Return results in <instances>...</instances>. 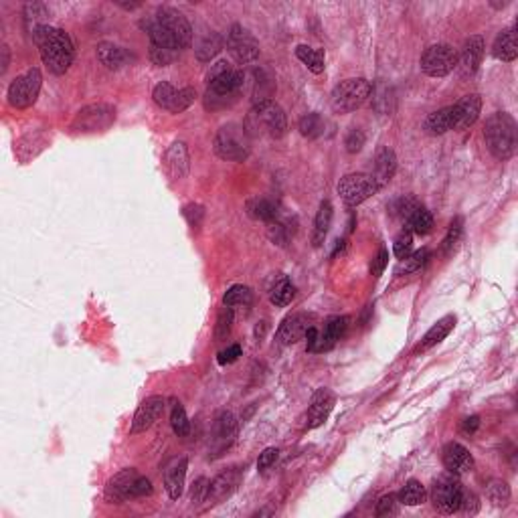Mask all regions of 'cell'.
I'll use <instances>...</instances> for the list:
<instances>
[{"instance_id": "2e32d148", "label": "cell", "mask_w": 518, "mask_h": 518, "mask_svg": "<svg viewBox=\"0 0 518 518\" xmlns=\"http://www.w3.org/2000/svg\"><path fill=\"white\" fill-rule=\"evenodd\" d=\"M314 326V316L312 314H306V312H296L288 316L278 328V342L284 346H291L296 342H300L306 338L308 330Z\"/></svg>"}, {"instance_id": "f35d334b", "label": "cell", "mask_w": 518, "mask_h": 518, "mask_svg": "<svg viewBox=\"0 0 518 518\" xmlns=\"http://www.w3.org/2000/svg\"><path fill=\"white\" fill-rule=\"evenodd\" d=\"M300 134L306 136V138H318V136H322L324 134V128H326V122L322 120V115L320 114H306L300 120Z\"/></svg>"}, {"instance_id": "5b68a950", "label": "cell", "mask_w": 518, "mask_h": 518, "mask_svg": "<svg viewBox=\"0 0 518 518\" xmlns=\"http://www.w3.org/2000/svg\"><path fill=\"white\" fill-rule=\"evenodd\" d=\"M150 494L152 482L146 476L138 474V470L134 468L122 470L105 486V498L114 504H124L132 498H142V496H150Z\"/></svg>"}, {"instance_id": "f1b7e54d", "label": "cell", "mask_w": 518, "mask_h": 518, "mask_svg": "<svg viewBox=\"0 0 518 518\" xmlns=\"http://www.w3.org/2000/svg\"><path fill=\"white\" fill-rule=\"evenodd\" d=\"M332 215H334V209H332V202L330 201H322L320 207H318L316 219H314V233H312V241L314 245L320 247L326 235H328L330 225H332Z\"/></svg>"}, {"instance_id": "44dd1931", "label": "cell", "mask_w": 518, "mask_h": 518, "mask_svg": "<svg viewBox=\"0 0 518 518\" xmlns=\"http://www.w3.org/2000/svg\"><path fill=\"white\" fill-rule=\"evenodd\" d=\"M482 112V98L478 93L464 95L462 100L454 103V130H468L476 124Z\"/></svg>"}, {"instance_id": "1f68e13d", "label": "cell", "mask_w": 518, "mask_h": 518, "mask_svg": "<svg viewBox=\"0 0 518 518\" xmlns=\"http://www.w3.org/2000/svg\"><path fill=\"white\" fill-rule=\"evenodd\" d=\"M247 211L253 219L257 221H266V223H271L278 219V204L274 201H269L266 197H257V199H252L247 202Z\"/></svg>"}, {"instance_id": "680465c9", "label": "cell", "mask_w": 518, "mask_h": 518, "mask_svg": "<svg viewBox=\"0 0 518 518\" xmlns=\"http://www.w3.org/2000/svg\"><path fill=\"white\" fill-rule=\"evenodd\" d=\"M241 356V346L239 344H231V346H227L225 351H221L219 353V365H231V363H235L237 358Z\"/></svg>"}, {"instance_id": "e575fe53", "label": "cell", "mask_w": 518, "mask_h": 518, "mask_svg": "<svg viewBox=\"0 0 518 518\" xmlns=\"http://www.w3.org/2000/svg\"><path fill=\"white\" fill-rule=\"evenodd\" d=\"M223 45H225V38L221 37L219 33H211V35H207V37L202 38L201 43H199V47H197V59L202 61V63L211 61L213 57L219 55V51L223 49Z\"/></svg>"}, {"instance_id": "30bf717a", "label": "cell", "mask_w": 518, "mask_h": 518, "mask_svg": "<svg viewBox=\"0 0 518 518\" xmlns=\"http://www.w3.org/2000/svg\"><path fill=\"white\" fill-rule=\"evenodd\" d=\"M377 192H379V187H377L373 175H365V172L346 175L338 182V195H341L344 204H348V207H356V204L365 202L373 195H377Z\"/></svg>"}, {"instance_id": "f907efd6", "label": "cell", "mask_w": 518, "mask_h": 518, "mask_svg": "<svg viewBox=\"0 0 518 518\" xmlns=\"http://www.w3.org/2000/svg\"><path fill=\"white\" fill-rule=\"evenodd\" d=\"M462 229H464V221H462L460 217H455L454 221H452V225H450V229H447L445 239H443V252L454 249V245L457 243V239H460V235H462Z\"/></svg>"}, {"instance_id": "ba28073f", "label": "cell", "mask_w": 518, "mask_h": 518, "mask_svg": "<svg viewBox=\"0 0 518 518\" xmlns=\"http://www.w3.org/2000/svg\"><path fill=\"white\" fill-rule=\"evenodd\" d=\"M215 152L219 158L229 162H243L249 156V142L245 128L237 124L223 126L215 136Z\"/></svg>"}, {"instance_id": "ffe728a7", "label": "cell", "mask_w": 518, "mask_h": 518, "mask_svg": "<svg viewBox=\"0 0 518 518\" xmlns=\"http://www.w3.org/2000/svg\"><path fill=\"white\" fill-rule=\"evenodd\" d=\"M443 466L450 474H468L474 468V457L470 454L468 450L457 442H450L445 447H443Z\"/></svg>"}, {"instance_id": "484cf974", "label": "cell", "mask_w": 518, "mask_h": 518, "mask_svg": "<svg viewBox=\"0 0 518 518\" xmlns=\"http://www.w3.org/2000/svg\"><path fill=\"white\" fill-rule=\"evenodd\" d=\"M395 170H397V156L391 148H380L375 156V172H373V178L377 182L379 190L383 187H387L389 182L395 177Z\"/></svg>"}, {"instance_id": "f546056e", "label": "cell", "mask_w": 518, "mask_h": 518, "mask_svg": "<svg viewBox=\"0 0 518 518\" xmlns=\"http://www.w3.org/2000/svg\"><path fill=\"white\" fill-rule=\"evenodd\" d=\"M98 59L108 69H122L130 61V53L122 47H115L112 43H101L98 47Z\"/></svg>"}, {"instance_id": "ab89813d", "label": "cell", "mask_w": 518, "mask_h": 518, "mask_svg": "<svg viewBox=\"0 0 518 518\" xmlns=\"http://www.w3.org/2000/svg\"><path fill=\"white\" fill-rule=\"evenodd\" d=\"M177 91L178 89L175 86H170L168 81H160L154 91H152V98L156 101V105H160L162 110H168L170 112V108H172V101L177 98Z\"/></svg>"}, {"instance_id": "836d02e7", "label": "cell", "mask_w": 518, "mask_h": 518, "mask_svg": "<svg viewBox=\"0 0 518 518\" xmlns=\"http://www.w3.org/2000/svg\"><path fill=\"white\" fill-rule=\"evenodd\" d=\"M294 296H296V288L286 276H279L269 290V300L276 306H288L294 300Z\"/></svg>"}, {"instance_id": "74e56055", "label": "cell", "mask_w": 518, "mask_h": 518, "mask_svg": "<svg viewBox=\"0 0 518 518\" xmlns=\"http://www.w3.org/2000/svg\"><path fill=\"white\" fill-rule=\"evenodd\" d=\"M253 300L252 290L247 286H231L227 290V294L223 296V304L227 308H247Z\"/></svg>"}, {"instance_id": "f6af8a7d", "label": "cell", "mask_w": 518, "mask_h": 518, "mask_svg": "<svg viewBox=\"0 0 518 518\" xmlns=\"http://www.w3.org/2000/svg\"><path fill=\"white\" fill-rule=\"evenodd\" d=\"M411 249H413V233L409 229H405L397 235V239L393 243V252L399 259H405V257L411 255Z\"/></svg>"}, {"instance_id": "7c38bea8", "label": "cell", "mask_w": 518, "mask_h": 518, "mask_svg": "<svg viewBox=\"0 0 518 518\" xmlns=\"http://www.w3.org/2000/svg\"><path fill=\"white\" fill-rule=\"evenodd\" d=\"M41 83H43V76L38 69H29L23 76H19L13 83L9 86V103L13 108L25 110L29 105H33L38 98L41 91Z\"/></svg>"}, {"instance_id": "681fc988", "label": "cell", "mask_w": 518, "mask_h": 518, "mask_svg": "<svg viewBox=\"0 0 518 518\" xmlns=\"http://www.w3.org/2000/svg\"><path fill=\"white\" fill-rule=\"evenodd\" d=\"M365 132L363 130H358V128H353L348 134H346V138H344V146H346V152H351V154H356V152L363 150V146H365Z\"/></svg>"}, {"instance_id": "11a10c76", "label": "cell", "mask_w": 518, "mask_h": 518, "mask_svg": "<svg viewBox=\"0 0 518 518\" xmlns=\"http://www.w3.org/2000/svg\"><path fill=\"white\" fill-rule=\"evenodd\" d=\"M182 213H185V217H187V221H189L192 229L199 227L202 223V217H204V211H202L201 204H189V207H185Z\"/></svg>"}, {"instance_id": "3957f363", "label": "cell", "mask_w": 518, "mask_h": 518, "mask_svg": "<svg viewBox=\"0 0 518 518\" xmlns=\"http://www.w3.org/2000/svg\"><path fill=\"white\" fill-rule=\"evenodd\" d=\"M207 81H209V89L204 95L207 108L219 110V108H227L237 100V95L245 86V73L241 69L231 67L227 61H219L207 73Z\"/></svg>"}, {"instance_id": "9f6ffc18", "label": "cell", "mask_w": 518, "mask_h": 518, "mask_svg": "<svg viewBox=\"0 0 518 518\" xmlns=\"http://www.w3.org/2000/svg\"><path fill=\"white\" fill-rule=\"evenodd\" d=\"M278 450L276 447H267L264 454H259V460H257V470L259 472H266L269 470L274 464H276V460H278Z\"/></svg>"}, {"instance_id": "7402d4cb", "label": "cell", "mask_w": 518, "mask_h": 518, "mask_svg": "<svg viewBox=\"0 0 518 518\" xmlns=\"http://www.w3.org/2000/svg\"><path fill=\"white\" fill-rule=\"evenodd\" d=\"M484 37L480 35H474L464 41L462 45V51L457 55V65L462 69L464 76H472L478 71V67L482 63V57H484Z\"/></svg>"}, {"instance_id": "c3c4849f", "label": "cell", "mask_w": 518, "mask_h": 518, "mask_svg": "<svg viewBox=\"0 0 518 518\" xmlns=\"http://www.w3.org/2000/svg\"><path fill=\"white\" fill-rule=\"evenodd\" d=\"M397 504H399V496L387 494V496L379 498L375 514H377V517H391V514H397Z\"/></svg>"}, {"instance_id": "e0dca14e", "label": "cell", "mask_w": 518, "mask_h": 518, "mask_svg": "<svg viewBox=\"0 0 518 518\" xmlns=\"http://www.w3.org/2000/svg\"><path fill=\"white\" fill-rule=\"evenodd\" d=\"M162 411H165V399H162L160 395L146 397V399L140 403L138 409H136V413H134L130 433L136 435V433H144L146 430H150L152 425L158 421V418L162 415Z\"/></svg>"}, {"instance_id": "cb8c5ba5", "label": "cell", "mask_w": 518, "mask_h": 518, "mask_svg": "<svg viewBox=\"0 0 518 518\" xmlns=\"http://www.w3.org/2000/svg\"><path fill=\"white\" fill-rule=\"evenodd\" d=\"M235 437H237V419L231 411H221L215 421V437H213L217 455L219 452L227 450L235 442Z\"/></svg>"}, {"instance_id": "d6986e66", "label": "cell", "mask_w": 518, "mask_h": 518, "mask_svg": "<svg viewBox=\"0 0 518 518\" xmlns=\"http://www.w3.org/2000/svg\"><path fill=\"white\" fill-rule=\"evenodd\" d=\"M241 482V470L239 468H229L225 472H221L219 476H215V480L209 482V494H207V500L211 504H219L223 500H227L231 494L237 490Z\"/></svg>"}, {"instance_id": "7bdbcfd3", "label": "cell", "mask_w": 518, "mask_h": 518, "mask_svg": "<svg viewBox=\"0 0 518 518\" xmlns=\"http://www.w3.org/2000/svg\"><path fill=\"white\" fill-rule=\"evenodd\" d=\"M231 324H233V310L231 308H221L219 316H217V326H215V338L217 342L225 341L229 334H231Z\"/></svg>"}, {"instance_id": "52a82bcc", "label": "cell", "mask_w": 518, "mask_h": 518, "mask_svg": "<svg viewBox=\"0 0 518 518\" xmlns=\"http://www.w3.org/2000/svg\"><path fill=\"white\" fill-rule=\"evenodd\" d=\"M249 126L253 130H259V134H267L269 138H281L288 130V120H286L284 110L279 108V103L267 100L253 103Z\"/></svg>"}, {"instance_id": "5bb4252c", "label": "cell", "mask_w": 518, "mask_h": 518, "mask_svg": "<svg viewBox=\"0 0 518 518\" xmlns=\"http://www.w3.org/2000/svg\"><path fill=\"white\" fill-rule=\"evenodd\" d=\"M115 108L110 103H91L79 110L73 120V130L77 132H103L114 124Z\"/></svg>"}, {"instance_id": "9a60e30c", "label": "cell", "mask_w": 518, "mask_h": 518, "mask_svg": "<svg viewBox=\"0 0 518 518\" xmlns=\"http://www.w3.org/2000/svg\"><path fill=\"white\" fill-rule=\"evenodd\" d=\"M227 49L239 65L253 63L259 57V43L247 29L233 25L227 33Z\"/></svg>"}, {"instance_id": "6125c7cd", "label": "cell", "mask_w": 518, "mask_h": 518, "mask_svg": "<svg viewBox=\"0 0 518 518\" xmlns=\"http://www.w3.org/2000/svg\"><path fill=\"white\" fill-rule=\"evenodd\" d=\"M259 324H261V326H257V328H255V336H257V338H261V336L266 334V328H267L266 322H259Z\"/></svg>"}, {"instance_id": "603a6c76", "label": "cell", "mask_w": 518, "mask_h": 518, "mask_svg": "<svg viewBox=\"0 0 518 518\" xmlns=\"http://www.w3.org/2000/svg\"><path fill=\"white\" fill-rule=\"evenodd\" d=\"M165 168L168 172V177L175 178V180H180V178L187 177L189 172V152H187V146L182 142H175L165 154Z\"/></svg>"}, {"instance_id": "bcb514c9", "label": "cell", "mask_w": 518, "mask_h": 518, "mask_svg": "<svg viewBox=\"0 0 518 518\" xmlns=\"http://www.w3.org/2000/svg\"><path fill=\"white\" fill-rule=\"evenodd\" d=\"M428 257H430V252H428V249H419V252H415L413 255H409V257L401 259V266H399L397 271H399V274H401V271H405V274L418 271L419 267L425 266Z\"/></svg>"}, {"instance_id": "d4e9b609", "label": "cell", "mask_w": 518, "mask_h": 518, "mask_svg": "<svg viewBox=\"0 0 518 518\" xmlns=\"http://www.w3.org/2000/svg\"><path fill=\"white\" fill-rule=\"evenodd\" d=\"M187 470H189V460L180 457L175 460L165 472V486L168 496L172 500H178L182 492H185V478H187Z\"/></svg>"}, {"instance_id": "8992f818", "label": "cell", "mask_w": 518, "mask_h": 518, "mask_svg": "<svg viewBox=\"0 0 518 518\" xmlns=\"http://www.w3.org/2000/svg\"><path fill=\"white\" fill-rule=\"evenodd\" d=\"M371 91H373V86L365 77L344 79V81H341L336 88L332 89V95H330L332 110L338 112V114L354 112L371 98Z\"/></svg>"}, {"instance_id": "8d00e7d4", "label": "cell", "mask_w": 518, "mask_h": 518, "mask_svg": "<svg viewBox=\"0 0 518 518\" xmlns=\"http://www.w3.org/2000/svg\"><path fill=\"white\" fill-rule=\"evenodd\" d=\"M296 57L302 61L312 73H322L324 71V51L320 49H312L308 45H300L296 49Z\"/></svg>"}, {"instance_id": "7a4b0ae2", "label": "cell", "mask_w": 518, "mask_h": 518, "mask_svg": "<svg viewBox=\"0 0 518 518\" xmlns=\"http://www.w3.org/2000/svg\"><path fill=\"white\" fill-rule=\"evenodd\" d=\"M33 41L37 43L43 63L49 67L51 73L63 76L76 59V47L69 33L57 26L43 25L33 33Z\"/></svg>"}, {"instance_id": "816d5d0a", "label": "cell", "mask_w": 518, "mask_h": 518, "mask_svg": "<svg viewBox=\"0 0 518 518\" xmlns=\"http://www.w3.org/2000/svg\"><path fill=\"white\" fill-rule=\"evenodd\" d=\"M207 494H209V480L207 478H199L195 480L192 488H190V504L197 506L207 500Z\"/></svg>"}, {"instance_id": "91938a15", "label": "cell", "mask_w": 518, "mask_h": 518, "mask_svg": "<svg viewBox=\"0 0 518 518\" xmlns=\"http://www.w3.org/2000/svg\"><path fill=\"white\" fill-rule=\"evenodd\" d=\"M480 428V418L478 415H472V418L464 419V425H462V430L466 431V433H476V430Z\"/></svg>"}, {"instance_id": "8fae6325", "label": "cell", "mask_w": 518, "mask_h": 518, "mask_svg": "<svg viewBox=\"0 0 518 518\" xmlns=\"http://www.w3.org/2000/svg\"><path fill=\"white\" fill-rule=\"evenodd\" d=\"M457 67V53L452 45H431L421 55V71L430 77L450 76Z\"/></svg>"}, {"instance_id": "d590c367", "label": "cell", "mask_w": 518, "mask_h": 518, "mask_svg": "<svg viewBox=\"0 0 518 518\" xmlns=\"http://www.w3.org/2000/svg\"><path fill=\"white\" fill-rule=\"evenodd\" d=\"M425 498H428V490H425V486L418 480H409L403 488H401V492H399V502L405 506L423 504Z\"/></svg>"}, {"instance_id": "277c9868", "label": "cell", "mask_w": 518, "mask_h": 518, "mask_svg": "<svg viewBox=\"0 0 518 518\" xmlns=\"http://www.w3.org/2000/svg\"><path fill=\"white\" fill-rule=\"evenodd\" d=\"M486 144L498 160H508L517 150V124L506 112H496L484 126Z\"/></svg>"}, {"instance_id": "83f0119b", "label": "cell", "mask_w": 518, "mask_h": 518, "mask_svg": "<svg viewBox=\"0 0 518 518\" xmlns=\"http://www.w3.org/2000/svg\"><path fill=\"white\" fill-rule=\"evenodd\" d=\"M492 53L494 57L500 59V61H506V63L514 61L518 55L517 31H514V29H506V31H502V33L496 37V41H494Z\"/></svg>"}, {"instance_id": "ee69618b", "label": "cell", "mask_w": 518, "mask_h": 518, "mask_svg": "<svg viewBox=\"0 0 518 518\" xmlns=\"http://www.w3.org/2000/svg\"><path fill=\"white\" fill-rule=\"evenodd\" d=\"M195 100H197V89H192V88L178 89L177 98H175V101H172L170 112H172V114H180V112L189 110L190 105L195 103Z\"/></svg>"}, {"instance_id": "db71d44e", "label": "cell", "mask_w": 518, "mask_h": 518, "mask_svg": "<svg viewBox=\"0 0 518 518\" xmlns=\"http://www.w3.org/2000/svg\"><path fill=\"white\" fill-rule=\"evenodd\" d=\"M478 508H480L478 496L474 492H466V490H464V494H462V502H460V508H457V510H462L464 514H476Z\"/></svg>"}, {"instance_id": "ac0fdd59", "label": "cell", "mask_w": 518, "mask_h": 518, "mask_svg": "<svg viewBox=\"0 0 518 518\" xmlns=\"http://www.w3.org/2000/svg\"><path fill=\"white\" fill-rule=\"evenodd\" d=\"M334 403H336L334 393L330 391V389H318V391L312 395V401H310V407H308L306 425H308L310 430H314V428H320L322 423H326V419H328Z\"/></svg>"}, {"instance_id": "94428289", "label": "cell", "mask_w": 518, "mask_h": 518, "mask_svg": "<svg viewBox=\"0 0 518 518\" xmlns=\"http://www.w3.org/2000/svg\"><path fill=\"white\" fill-rule=\"evenodd\" d=\"M0 53H2V61H0V73H4V71L9 69V63H11V51H9V47H6V45H2Z\"/></svg>"}, {"instance_id": "f5cc1de1", "label": "cell", "mask_w": 518, "mask_h": 518, "mask_svg": "<svg viewBox=\"0 0 518 518\" xmlns=\"http://www.w3.org/2000/svg\"><path fill=\"white\" fill-rule=\"evenodd\" d=\"M419 207V202L413 199V197H403V199H399V201L395 202V213L401 217L403 221L409 219V215L415 211Z\"/></svg>"}, {"instance_id": "6f0895ef", "label": "cell", "mask_w": 518, "mask_h": 518, "mask_svg": "<svg viewBox=\"0 0 518 518\" xmlns=\"http://www.w3.org/2000/svg\"><path fill=\"white\" fill-rule=\"evenodd\" d=\"M389 264V252L383 247L379 252V255L373 259V266H371V274L375 276V278H380L383 276V271H385V267Z\"/></svg>"}, {"instance_id": "6da1fadb", "label": "cell", "mask_w": 518, "mask_h": 518, "mask_svg": "<svg viewBox=\"0 0 518 518\" xmlns=\"http://www.w3.org/2000/svg\"><path fill=\"white\" fill-rule=\"evenodd\" d=\"M146 26H148L150 43L154 45L166 47L175 53L187 49L190 45L192 29L189 21L185 19V14L178 13L177 9H170V6L158 9Z\"/></svg>"}, {"instance_id": "4fadbf2b", "label": "cell", "mask_w": 518, "mask_h": 518, "mask_svg": "<svg viewBox=\"0 0 518 518\" xmlns=\"http://www.w3.org/2000/svg\"><path fill=\"white\" fill-rule=\"evenodd\" d=\"M346 328H348V318L346 316L330 318L322 332L316 326H312L308 330V334H306L308 351L310 353H326L330 348H334L336 342L344 336Z\"/></svg>"}, {"instance_id": "60d3db41", "label": "cell", "mask_w": 518, "mask_h": 518, "mask_svg": "<svg viewBox=\"0 0 518 518\" xmlns=\"http://www.w3.org/2000/svg\"><path fill=\"white\" fill-rule=\"evenodd\" d=\"M170 425H172V431L177 433L178 437H187L190 431V421L187 418V411L185 407L180 403H175L172 407V413H170Z\"/></svg>"}, {"instance_id": "4316f807", "label": "cell", "mask_w": 518, "mask_h": 518, "mask_svg": "<svg viewBox=\"0 0 518 518\" xmlns=\"http://www.w3.org/2000/svg\"><path fill=\"white\" fill-rule=\"evenodd\" d=\"M423 128L431 136H442L445 132L454 130V105L442 108V110L428 115L425 122H423Z\"/></svg>"}, {"instance_id": "9c48e42d", "label": "cell", "mask_w": 518, "mask_h": 518, "mask_svg": "<svg viewBox=\"0 0 518 518\" xmlns=\"http://www.w3.org/2000/svg\"><path fill=\"white\" fill-rule=\"evenodd\" d=\"M462 482L455 478V474L440 476L431 486V502L443 514H454L462 502Z\"/></svg>"}, {"instance_id": "b9f144b4", "label": "cell", "mask_w": 518, "mask_h": 518, "mask_svg": "<svg viewBox=\"0 0 518 518\" xmlns=\"http://www.w3.org/2000/svg\"><path fill=\"white\" fill-rule=\"evenodd\" d=\"M488 500L492 502L494 506H506L508 500H510V488L508 484L502 480H494L490 486H488Z\"/></svg>"}, {"instance_id": "7dc6e473", "label": "cell", "mask_w": 518, "mask_h": 518, "mask_svg": "<svg viewBox=\"0 0 518 518\" xmlns=\"http://www.w3.org/2000/svg\"><path fill=\"white\" fill-rule=\"evenodd\" d=\"M175 55H177L175 51H170V49H166V47H160V45H154V43H150V59L154 65L165 67V65L172 63Z\"/></svg>"}, {"instance_id": "4dcf8cb0", "label": "cell", "mask_w": 518, "mask_h": 518, "mask_svg": "<svg viewBox=\"0 0 518 518\" xmlns=\"http://www.w3.org/2000/svg\"><path fill=\"white\" fill-rule=\"evenodd\" d=\"M454 324H455V316H443L442 320H437V324H433V326L428 330V334L423 336V341L419 344V348H421V351H428L431 346L440 344V342L452 332Z\"/></svg>"}, {"instance_id": "d6a6232c", "label": "cell", "mask_w": 518, "mask_h": 518, "mask_svg": "<svg viewBox=\"0 0 518 518\" xmlns=\"http://www.w3.org/2000/svg\"><path fill=\"white\" fill-rule=\"evenodd\" d=\"M405 223H407V229L411 233H415V235H428V233H431V229H433V217H431L428 209H423L419 204Z\"/></svg>"}]
</instances>
